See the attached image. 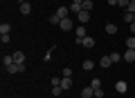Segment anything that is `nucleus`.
I'll return each mask as SVG.
<instances>
[{
	"label": "nucleus",
	"mask_w": 135,
	"mask_h": 98,
	"mask_svg": "<svg viewBox=\"0 0 135 98\" xmlns=\"http://www.w3.org/2000/svg\"><path fill=\"white\" fill-rule=\"evenodd\" d=\"M83 9V0H72V5H70V11L72 14H79Z\"/></svg>",
	"instance_id": "1"
},
{
	"label": "nucleus",
	"mask_w": 135,
	"mask_h": 98,
	"mask_svg": "<svg viewBox=\"0 0 135 98\" xmlns=\"http://www.w3.org/2000/svg\"><path fill=\"white\" fill-rule=\"evenodd\" d=\"M9 74H18V71H25V65H18V62H14V65H9V67H5Z\"/></svg>",
	"instance_id": "2"
},
{
	"label": "nucleus",
	"mask_w": 135,
	"mask_h": 98,
	"mask_svg": "<svg viewBox=\"0 0 135 98\" xmlns=\"http://www.w3.org/2000/svg\"><path fill=\"white\" fill-rule=\"evenodd\" d=\"M115 89H117V94H126L128 83H126V80H117V83H115Z\"/></svg>",
	"instance_id": "3"
},
{
	"label": "nucleus",
	"mask_w": 135,
	"mask_h": 98,
	"mask_svg": "<svg viewBox=\"0 0 135 98\" xmlns=\"http://www.w3.org/2000/svg\"><path fill=\"white\" fill-rule=\"evenodd\" d=\"M20 14H23V16L32 14V5H29L27 0H20Z\"/></svg>",
	"instance_id": "4"
},
{
	"label": "nucleus",
	"mask_w": 135,
	"mask_h": 98,
	"mask_svg": "<svg viewBox=\"0 0 135 98\" xmlns=\"http://www.w3.org/2000/svg\"><path fill=\"white\" fill-rule=\"evenodd\" d=\"M77 18H79V22H88V20H90V11H86V9H81V11H79V14H77Z\"/></svg>",
	"instance_id": "5"
},
{
	"label": "nucleus",
	"mask_w": 135,
	"mask_h": 98,
	"mask_svg": "<svg viewBox=\"0 0 135 98\" xmlns=\"http://www.w3.org/2000/svg\"><path fill=\"white\" fill-rule=\"evenodd\" d=\"M59 27H61L63 31H70V29H72V20H70V18H63L61 22H59Z\"/></svg>",
	"instance_id": "6"
},
{
	"label": "nucleus",
	"mask_w": 135,
	"mask_h": 98,
	"mask_svg": "<svg viewBox=\"0 0 135 98\" xmlns=\"http://www.w3.org/2000/svg\"><path fill=\"white\" fill-rule=\"evenodd\" d=\"M72 78H70V76H63V78H61V87L63 89H72Z\"/></svg>",
	"instance_id": "7"
},
{
	"label": "nucleus",
	"mask_w": 135,
	"mask_h": 98,
	"mask_svg": "<svg viewBox=\"0 0 135 98\" xmlns=\"http://www.w3.org/2000/svg\"><path fill=\"white\" fill-rule=\"evenodd\" d=\"M81 47H86V49H92V47H95V38H90V36H86L81 40Z\"/></svg>",
	"instance_id": "8"
},
{
	"label": "nucleus",
	"mask_w": 135,
	"mask_h": 98,
	"mask_svg": "<svg viewBox=\"0 0 135 98\" xmlns=\"http://www.w3.org/2000/svg\"><path fill=\"white\" fill-rule=\"evenodd\" d=\"M122 56H124V60H126V62H133V60H135V49H126Z\"/></svg>",
	"instance_id": "9"
},
{
	"label": "nucleus",
	"mask_w": 135,
	"mask_h": 98,
	"mask_svg": "<svg viewBox=\"0 0 135 98\" xmlns=\"http://www.w3.org/2000/svg\"><path fill=\"white\" fill-rule=\"evenodd\" d=\"M92 96H95V89H92L90 85H88V87H83V89H81V98H92Z\"/></svg>",
	"instance_id": "10"
},
{
	"label": "nucleus",
	"mask_w": 135,
	"mask_h": 98,
	"mask_svg": "<svg viewBox=\"0 0 135 98\" xmlns=\"http://www.w3.org/2000/svg\"><path fill=\"white\" fill-rule=\"evenodd\" d=\"M11 56H14V62H18V65H25V54H23V51H14Z\"/></svg>",
	"instance_id": "11"
},
{
	"label": "nucleus",
	"mask_w": 135,
	"mask_h": 98,
	"mask_svg": "<svg viewBox=\"0 0 135 98\" xmlns=\"http://www.w3.org/2000/svg\"><path fill=\"white\" fill-rule=\"evenodd\" d=\"M113 65V60H110V56H101V60H99V67H104V69H108V67Z\"/></svg>",
	"instance_id": "12"
},
{
	"label": "nucleus",
	"mask_w": 135,
	"mask_h": 98,
	"mask_svg": "<svg viewBox=\"0 0 135 98\" xmlns=\"http://www.w3.org/2000/svg\"><path fill=\"white\" fill-rule=\"evenodd\" d=\"M68 14H70V9H68V7H59V11H56V16H59V18H68Z\"/></svg>",
	"instance_id": "13"
},
{
	"label": "nucleus",
	"mask_w": 135,
	"mask_h": 98,
	"mask_svg": "<svg viewBox=\"0 0 135 98\" xmlns=\"http://www.w3.org/2000/svg\"><path fill=\"white\" fill-rule=\"evenodd\" d=\"M106 33L115 36V33H117V25H115V22H108V25H106Z\"/></svg>",
	"instance_id": "14"
},
{
	"label": "nucleus",
	"mask_w": 135,
	"mask_h": 98,
	"mask_svg": "<svg viewBox=\"0 0 135 98\" xmlns=\"http://www.w3.org/2000/svg\"><path fill=\"white\" fill-rule=\"evenodd\" d=\"M81 69H86V71H92V69H95V62H92V60H83Z\"/></svg>",
	"instance_id": "15"
},
{
	"label": "nucleus",
	"mask_w": 135,
	"mask_h": 98,
	"mask_svg": "<svg viewBox=\"0 0 135 98\" xmlns=\"http://www.w3.org/2000/svg\"><path fill=\"white\" fill-rule=\"evenodd\" d=\"M110 60H113V65H115V62L124 60V56H122V54H117V51H113V54H110Z\"/></svg>",
	"instance_id": "16"
},
{
	"label": "nucleus",
	"mask_w": 135,
	"mask_h": 98,
	"mask_svg": "<svg viewBox=\"0 0 135 98\" xmlns=\"http://www.w3.org/2000/svg\"><path fill=\"white\" fill-rule=\"evenodd\" d=\"M126 49H135V36H128V38H126Z\"/></svg>",
	"instance_id": "17"
},
{
	"label": "nucleus",
	"mask_w": 135,
	"mask_h": 98,
	"mask_svg": "<svg viewBox=\"0 0 135 98\" xmlns=\"http://www.w3.org/2000/svg\"><path fill=\"white\" fill-rule=\"evenodd\" d=\"M124 20H126V22H135V14H133V11H126V14H124Z\"/></svg>",
	"instance_id": "18"
},
{
	"label": "nucleus",
	"mask_w": 135,
	"mask_h": 98,
	"mask_svg": "<svg viewBox=\"0 0 135 98\" xmlns=\"http://www.w3.org/2000/svg\"><path fill=\"white\" fill-rule=\"evenodd\" d=\"M11 31V25L9 22H2V25H0V33H9Z\"/></svg>",
	"instance_id": "19"
},
{
	"label": "nucleus",
	"mask_w": 135,
	"mask_h": 98,
	"mask_svg": "<svg viewBox=\"0 0 135 98\" xmlns=\"http://www.w3.org/2000/svg\"><path fill=\"white\" fill-rule=\"evenodd\" d=\"M2 65H5V67L14 65V56H5V58H2Z\"/></svg>",
	"instance_id": "20"
},
{
	"label": "nucleus",
	"mask_w": 135,
	"mask_h": 98,
	"mask_svg": "<svg viewBox=\"0 0 135 98\" xmlns=\"http://www.w3.org/2000/svg\"><path fill=\"white\" fill-rule=\"evenodd\" d=\"M90 87H92V89H99V87H101V80H99V78H92V80H90Z\"/></svg>",
	"instance_id": "21"
},
{
	"label": "nucleus",
	"mask_w": 135,
	"mask_h": 98,
	"mask_svg": "<svg viewBox=\"0 0 135 98\" xmlns=\"http://www.w3.org/2000/svg\"><path fill=\"white\" fill-rule=\"evenodd\" d=\"M50 22H52V25H59V22H61V18H59L56 14H52V16H50Z\"/></svg>",
	"instance_id": "22"
},
{
	"label": "nucleus",
	"mask_w": 135,
	"mask_h": 98,
	"mask_svg": "<svg viewBox=\"0 0 135 98\" xmlns=\"http://www.w3.org/2000/svg\"><path fill=\"white\" fill-rule=\"evenodd\" d=\"M0 42L7 45V42H9V33H0Z\"/></svg>",
	"instance_id": "23"
},
{
	"label": "nucleus",
	"mask_w": 135,
	"mask_h": 98,
	"mask_svg": "<svg viewBox=\"0 0 135 98\" xmlns=\"http://www.w3.org/2000/svg\"><path fill=\"white\" fill-rule=\"evenodd\" d=\"M83 9H86V11H92V2H90V0H83Z\"/></svg>",
	"instance_id": "24"
},
{
	"label": "nucleus",
	"mask_w": 135,
	"mask_h": 98,
	"mask_svg": "<svg viewBox=\"0 0 135 98\" xmlns=\"http://www.w3.org/2000/svg\"><path fill=\"white\" fill-rule=\"evenodd\" d=\"M126 11H133V14H135V0H131V2H128V7H126Z\"/></svg>",
	"instance_id": "25"
},
{
	"label": "nucleus",
	"mask_w": 135,
	"mask_h": 98,
	"mask_svg": "<svg viewBox=\"0 0 135 98\" xmlns=\"http://www.w3.org/2000/svg\"><path fill=\"white\" fill-rule=\"evenodd\" d=\"M95 98H104V89H101V87L95 89Z\"/></svg>",
	"instance_id": "26"
},
{
	"label": "nucleus",
	"mask_w": 135,
	"mask_h": 98,
	"mask_svg": "<svg viewBox=\"0 0 135 98\" xmlns=\"http://www.w3.org/2000/svg\"><path fill=\"white\" fill-rule=\"evenodd\" d=\"M128 2H131V0H117V5H119V7H128Z\"/></svg>",
	"instance_id": "27"
},
{
	"label": "nucleus",
	"mask_w": 135,
	"mask_h": 98,
	"mask_svg": "<svg viewBox=\"0 0 135 98\" xmlns=\"http://www.w3.org/2000/svg\"><path fill=\"white\" fill-rule=\"evenodd\" d=\"M63 76H70V78H72V69H70V67H65V69H63Z\"/></svg>",
	"instance_id": "28"
},
{
	"label": "nucleus",
	"mask_w": 135,
	"mask_h": 98,
	"mask_svg": "<svg viewBox=\"0 0 135 98\" xmlns=\"http://www.w3.org/2000/svg\"><path fill=\"white\" fill-rule=\"evenodd\" d=\"M108 5H110V7H115V5H117V0H108Z\"/></svg>",
	"instance_id": "29"
},
{
	"label": "nucleus",
	"mask_w": 135,
	"mask_h": 98,
	"mask_svg": "<svg viewBox=\"0 0 135 98\" xmlns=\"http://www.w3.org/2000/svg\"><path fill=\"white\" fill-rule=\"evenodd\" d=\"M131 31H133V33H135V22H131Z\"/></svg>",
	"instance_id": "30"
}]
</instances>
